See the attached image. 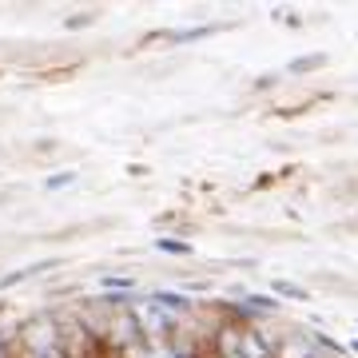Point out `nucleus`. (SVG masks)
<instances>
[{
    "label": "nucleus",
    "instance_id": "obj_1",
    "mask_svg": "<svg viewBox=\"0 0 358 358\" xmlns=\"http://www.w3.org/2000/svg\"><path fill=\"white\" fill-rule=\"evenodd\" d=\"M215 355L219 358H243V327H219Z\"/></svg>",
    "mask_w": 358,
    "mask_h": 358
},
{
    "label": "nucleus",
    "instance_id": "obj_2",
    "mask_svg": "<svg viewBox=\"0 0 358 358\" xmlns=\"http://www.w3.org/2000/svg\"><path fill=\"white\" fill-rule=\"evenodd\" d=\"M243 358H275V346L263 338V331L243 327Z\"/></svg>",
    "mask_w": 358,
    "mask_h": 358
},
{
    "label": "nucleus",
    "instance_id": "obj_3",
    "mask_svg": "<svg viewBox=\"0 0 358 358\" xmlns=\"http://www.w3.org/2000/svg\"><path fill=\"white\" fill-rule=\"evenodd\" d=\"M152 303L155 307H164L167 315H176V319H183V315L192 310V299H187V294H176V291H155Z\"/></svg>",
    "mask_w": 358,
    "mask_h": 358
},
{
    "label": "nucleus",
    "instance_id": "obj_4",
    "mask_svg": "<svg viewBox=\"0 0 358 358\" xmlns=\"http://www.w3.org/2000/svg\"><path fill=\"white\" fill-rule=\"evenodd\" d=\"M52 267H56L52 259H40V263H32V267H20V271H13V275H4V279H0V287H4V291H8V287H20V282L36 279L40 271H52Z\"/></svg>",
    "mask_w": 358,
    "mask_h": 358
},
{
    "label": "nucleus",
    "instance_id": "obj_5",
    "mask_svg": "<svg viewBox=\"0 0 358 358\" xmlns=\"http://www.w3.org/2000/svg\"><path fill=\"white\" fill-rule=\"evenodd\" d=\"M275 358H315L310 355V334L307 338H291V343H282L279 350H275Z\"/></svg>",
    "mask_w": 358,
    "mask_h": 358
},
{
    "label": "nucleus",
    "instance_id": "obj_6",
    "mask_svg": "<svg viewBox=\"0 0 358 358\" xmlns=\"http://www.w3.org/2000/svg\"><path fill=\"white\" fill-rule=\"evenodd\" d=\"M319 68H327V56H322V52H315V56H299V60H291V68H287V72L303 76V72H319Z\"/></svg>",
    "mask_w": 358,
    "mask_h": 358
},
{
    "label": "nucleus",
    "instance_id": "obj_7",
    "mask_svg": "<svg viewBox=\"0 0 358 358\" xmlns=\"http://www.w3.org/2000/svg\"><path fill=\"white\" fill-rule=\"evenodd\" d=\"M155 247L167 255H192V243H183V239H155Z\"/></svg>",
    "mask_w": 358,
    "mask_h": 358
},
{
    "label": "nucleus",
    "instance_id": "obj_8",
    "mask_svg": "<svg viewBox=\"0 0 358 358\" xmlns=\"http://www.w3.org/2000/svg\"><path fill=\"white\" fill-rule=\"evenodd\" d=\"M275 294H287V299H299V303L307 299V291L299 282H287V279H275Z\"/></svg>",
    "mask_w": 358,
    "mask_h": 358
},
{
    "label": "nucleus",
    "instance_id": "obj_9",
    "mask_svg": "<svg viewBox=\"0 0 358 358\" xmlns=\"http://www.w3.org/2000/svg\"><path fill=\"white\" fill-rule=\"evenodd\" d=\"M72 183H76V171H60V176H48L44 187H48V192H60V187H72Z\"/></svg>",
    "mask_w": 358,
    "mask_h": 358
},
{
    "label": "nucleus",
    "instance_id": "obj_10",
    "mask_svg": "<svg viewBox=\"0 0 358 358\" xmlns=\"http://www.w3.org/2000/svg\"><path fill=\"white\" fill-rule=\"evenodd\" d=\"M92 20H96V16H92V13H76V16H68L64 24H68V28H88Z\"/></svg>",
    "mask_w": 358,
    "mask_h": 358
},
{
    "label": "nucleus",
    "instance_id": "obj_11",
    "mask_svg": "<svg viewBox=\"0 0 358 358\" xmlns=\"http://www.w3.org/2000/svg\"><path fill=\"white\" fill-rule=\"evenodd\" d=\"M0 358H8V343H4V334H0Z\"/></svg>",
    "mask_w": 358,
    "mask_h": 358
},
{
    "label": "nucleus",
    "instance_id": "obj_12",
    "mask_svg": "<svg viewBox=\"0 0 358 358\" xmlns=\"http://www.w3.org/2000/svg\"><path fill=\"white\" fill-rule=\"evenodd\" d=\"M0 315H4V303H0Z\"/></svg>",
    "mask_w": 358,
    "mask_h": 358
},
{
    "label": "nucleus",
    "instance_id": "obj_13",
    "mask_svg": "<svg viewBox=\"0 0 358 358\" xmlns=\"http://www.w3.org/2000/svg\"><path fill=\"white\" fill-rule=\"evenodd\" d=\"M355 350H358V343H355Z\"/></svg>",
    "mask_w": 358,
    "mask_h": 358
}]
</instances>
